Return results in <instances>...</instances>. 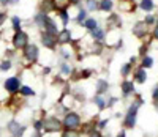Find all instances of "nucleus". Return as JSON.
Segmentation results:
<instances>
[{
	"mask_svg": "<svg viewBox=\"0 0 158 137\" xmlns=\"http://www.w3.org/2000/svg\"><path fill=\"white\" fill-rule=\"evenodd\" d=\"M19 90H21V93H22V95H25V96H30V95H33V93H35L30 87H21Z\"/></svg>",
	"mask_w": 158,
	"mask_h": 137,
	"instance_id": "aec40b11",
	"label": "nucleus"
},
{
	"mask_svg": "<svg viewBox=\"0 0 158 137\" xmlns=\"http://www.w3.org/2000/svg\"><path fill=\"white\" fill-rule=\"evenodd\" d=\"M90 137H101V134H100L98 131H92V132H90Z\"/></svg>",
	"mask_w": 158,
	"mask_h": 137,
	"instance_id": "2f4dec72",
	"label": "nucleus"
},
{
	"mask_svg": "<svg viewBox=\"0 0 158 137\" xmlns=\"http://www.w3.org/2000/svg\"><path fill=\"white\" fill-rule=\"evenodd\" d=\"M153 22H155V19H153L152 16H147L146 21H144V24H153Z\"/></svg>",
	"mask_w": 158,
	"mask_h": 137,
	"instance_id": "c756f323",
	"label": "nucleus"
},
{
	"mask_svg": "<svg viewBox=\"0 0 158 137\" xmlns=\"http://www.w3.org/2000/svg\"><path fill=\"white\" fill-rule=\"evenodd\" d=\"M27 43H29V36L25 35L24 32H18V33L15 35V38H13V44H15L16 49L25 47V46H27Z\"/></svg>",
	"mask_w": 158,
	"mask_h": 137,
	"instance_id": "f03ea898",
	"label": "nucleus"
},
{
	"mask_svg": "<svg viewBox=\"0 0 158 137\" xmlns=\"http://www.w3.org/2000/svg\"><path fill=\"white\" fill-rule=\"evenodd\" d=\"M36 137H38V135H36Z\"/></svg>",
	"mask_w": 158,
	"mask_h": 137,
	"instance_id": "79ce46f5",
	"label": "nucleus"
},
{
	"mask_svg": "<svg viewBox=\"0 0 158 137\" xmlns=\"http://www.w3.org/2000/svg\"><path fill=\"white\" fill-rule=\"evenodd\" d=\"M63 137H79V134L76 131H73V129H68L67 132L63 134Z\"/></svg>",
	"mask_w": 158,
	"mask_h": 137,
	"instance_id": "b1692460",
	"label": "nucleus"
},
{
	"mask_svg": "<svg viewBox=\"0 0 158 137\" xmlns=\"http://www.w3.org/2000/svg\"><path fill=\"white\" fill-rule=\"evenodd\" d=\"M8 129L11 131V134H13V135H16V137H18V135H21V134L24 132V128H22V126H19L16 121H11L10 125H8Z\"/></svg>",
	"mask_w": 158,
	"mask_h": 137,
	"instance_id": "1a4fd4ad",
	"label": "nucleus"
},
{
	"mask_svg": "<svg viewBox=\"0 0 158 137\" xmlns=\"http://www.w3.org/2000/svg\"><path fill=\"white\" fill-rule=\"evenodd\" d=\"M70 39H71V33L70 30H62L57 36V41L60 44H65V43H70Z\"/></svg>",
	"mask_w": 158,
	"mask_h": 137,
	"instance_id": "9d476101",
	"label": "nucleus"
},
{
	"mask_svg": "<svg viewBox=\"0 0 158 137\" xmlns=\"http://www.w3.org/2000/svg\"><path fill=\"white\" fill-rule=\"evenodd\" d=\"M54 8H56V0H44V2H43V10H44V13L54 10Z\"/></svg>",
	"mask_w": 158,
	"mask_h": 137,
	"instance_id": "9b49d317",
	"label": "nucleus"
},
{
	"mask_svg": "<svg viewBox=\"0 0 158 137\" xmlns=\"http://www.w3.org/2000/svg\"><path fill=\"white\" fill-rule=\"evenodd\" d=\"M153 36H155V38L158 39V25L155 27V32H153Z\"/></svg>",
	"mask_w": 158,
	"mask_h": 137,
	"instance_id": "e433bc0d",
	"label": "nucleus"
},
{
	"mask_svg": "<svg viewBox=\"0 0 158 137\" xmlns=\"http://www.w3.org/2000/svg\"><path fill=\"white\" fill-rule=\"evenodd\" d=\"M122 88H123V93H125V95H128L130 91H133V88H135V87H133V82L125 80L123 84H122Z\"/></svg>",
	"mask_w": 158,
	"mask_h": 137,
	"instance_id": "2eb2a0df",
	"label": "nucleus"
},
{
	"mask_svg": "<svg viewBox=\"0 0 158 137\" xmlns=\"http://www.w3.org/2000/svg\"><path fill=\"white\" fill-rule=\"evenodd\" d=\"M6 19V13H0V25L3 24V21Z\"/></svg>",
	"mask_w": 158,
	"mask_h": 137,
	"instance_id": "7c9ffc66",
	"label": "nucleus"
},
{
	"mask_svg": "<svg viewBox=\"0 0 158 137\" xmlns=\"http://www.w3.org/2000/svg\"><path fill=\"white\" fill-rule=\"evenodd\" d=\"M13 27L16 32H21V19L19 18H13Z\"/></svg>",
	"mask_w": 158,
	"mask_h": 137,
	"instance_id": "412c9836",
	"label": "nucleus"
},
{
	"mask_svg": "<svg viewBox=\"0 0 158 137\" xmlns=\"http://www.w3.org/2000/svg\"><path fill=\"white\" fill-rule=\"evenodd\" d=\"M92 36H94L95 39H103V36H104V33H103V30H100L98 27L95 30H92Z\"/></svg>",
	"mask_w": 158,
	"mask_h": 137,
	"instance_id": "6ab92c4d",
	"label": "nucleus"
},
{
	"mask_svg": "<svg viewBox=\"0 0 158 137\" xmlns=\"http://www.w3.org/2000/svg\"><path fill=\"white\" fill-rule=\"evenodd\" d=\"M89 2V10H95L98 5H97V2H94V0H87Z\"/></svg>",
	"mask_w": 158,
	"mask_h": 137,
	"instance_id": "cd10ccee",
	"label": "nucleus"
},
{
	"mask_svg": "<svg viewBox=\"0 0 158 137\" xmlns=\"http://www.w3.org/2000/svg\"><path fill=\"white\" fill-rule=\"evenodd\" d=\"M63 123H65V126H67L68 129H76L79 126V123H81V118H79L77 114H73L71 112V114H67Z\"/></svg>",
	"mask_w": 158,
	"mask_h": 137,
	"instance_id": "f257e3e1",
	"label": "nucleus"
},
{
	"mask_svg": "<svg viewBox=\"0 0 158 137\" xmlns=\"http://www.w3.org/2000/svg\"><path fill=\"white\" fill-rule=\"evenodd\" d=\"M118 137H125V134H123V132H120V134H118Z\"/></svg>",
	"mask_w": 158,
	"mask_h": 137,
	"instance_id": "58836bf2",
	"label": "nucleus"
},
{
	"mask_svg": "<svg viewBox=\"0 0 158 137\" xmlns=\"http://www.w3.org/2000/svg\"><path fill=\"white\" fill-rule=\"evenodd\" d=\"M35 128H36V129L41 128V121H36V123H35Z\"/></svg>",
	"mask_w": 158,
	"mask_h": 137,
	"instance_id": "4c0bfd02",
	"label": "nucleus"
},
{
	"mask_svg": "<svg viewBox=\"0 0 158 137\" xmlns=\"http://www.w3.org/2000/svg\"><path fill=\"white\" fill-rule=\"evenodd\" d=\"M146 50H147V49H146V46H142V47H141V50H139V54H141V55H144V54H146Z\"/></svg>",
	"mask_w": 158,
	"mask_h": 137,
	"instance_id": "f704fd0d",
	"label": "nucleus"
},
{
	"mask_svg": "<svg viewBox=\"0 0 158 137\" xmlns=\"http://www.w3.org/2000/svg\"><path fill=\"white\" fill-rule=\"evenodd\" d=\"M25 58L29 62H36L38 60V47L36 46H25Z\"/></svg>",
	"mask_w": 158,
	"mask_h": 137,
	"instance_id": "39448f33",
	"label": "nucleus"
},
{
	"mask_svg": "<svg viewBox=\"0 0 158 137\" xmlns=\"http://www.w3.org/2000/svg\"><path fill=\"white\" fill-rule=\"evenodd\" d=\"M46 16H44V13H40V14H36V18H35V22L38 24V25H41V27H44V22H46Z\"/></svg>",
	"mask_w": 158,
	"mask_h": 137,
	"instance_id": "dca6fc26",
	"label": "nucleus"
},
{
	"mask_svg": "<svg viewBox=\"0 0 158 137\" xmlns=\"http://www.w3.org/2000/svg\"><path fill=\"white\" fill-rule=\"evenodd\" d=\"M95 103L98 104V107H100V109H104V106H106V104H104V99H103V98H100V96H97V98H95Z\"/></svg>",
	"mask_w": 158,
	"mask_h": 137,
	"instance_id": "393cba45",
	"label": "nucleus"
},
{
	"mask_svg": "<svg viewBox=\"0 0 158 137\" xmlns=\"http://www.w3.org/2000/svg\"><path fill=\"white\" fill-rule=\"evenodd\" d=\"M111 8H112V2H111V0H101L100 10H103V11H109Z\"/></svg>",
	"mask_w": 158,
	"mask_h": 137,
	"instance_id": "4468645a",
	"label": "nucleus"
},
{
	"mask_svg": "<svg viewBox=\"0 0 158 137\" xmlns=\"http://www.w3.org/2000/svg\"><path fill=\"white\" fill-rule=\"evenodd\" d=\"M10 68H11L10 62H3L2 65H0V70H2V71H6V70H10Z\"/></svg>",
	"mask_w": 158,
	"mask_h": 137,
	"instance_id": "a878e982",
	"label": "nucleus"
},
{
	"mask_svg": "<svg viewBox=\"0 0 158 137\" xmlns=\"http://www.w3.org/2000/svg\"><path fill=\"white\" fill-rule=\"evenodd\" d=\"M84 25L87 27V29H90V30H95V29H97V21H95V19H87V21L84 22Z\"/></svg>",
	"mask_w": 158,
	"mask_h": 137,
	"instance_id": "a211bd4d",
	"label": "nucleus"
},
{
	"mask_svg": "<svg viewBox=\"0 0 158 137\" xmlns=\"http://www.w3.org/2000/svg\"><path fill=\"white\" fill-rule=\"evenodd\" d=\"M43 125H44V129H48V131H59L60 129V121L56 117L46 118Z\"/></svg>",
	"mask_w": 158,
	"mask_h": 137,
	"instance_id": "7ed1b4c3",
	"label": "nucleus"
},
{
	"mask_svg": "<svg viewBox=\"0 0 158 137\" xmlns=\"http://www.w3.org/2000/svg\"><path fill=\"white\" fill-rule=\"evenodd\" d=\"M153 99L155 101H158V87L155 88V91H153Z\"/></svg>",
	"mask_w": 158,
	"mask_h": 137,
	"instance_id": "473e14b6",
	"label": "nucleus"
},
{
	"mask_svg": "<svg viewBox=\"0 0 158 137\" xmlns=\"http://www.w3.org/2000/svg\"><path fill=\"white\" fill-rule=\"evenodd\" d=\"M81 76H82V77H89V76H90V71H82Z\"/></svg>",
	"mask_w": 158,
	"mask_h": 137,
	"instance_id": "72a5a7b5",
	"label": "nucleus"
},
{
	"mask_svg": "<svg viewBox=\"0 0 158 137\" xmlns=\"http://www.w3.org/2000/svg\"><path fill=\"white\" fill-rule=\"evenodd\" d=\"M146 79H147V74H146V71H144V70H139L136 73V80L138 82H141V84H142V82H146Z\"/></svg>",
	"mask_w": 158,
	"mask_h": 137,
	"instance_id": "f3484780",
	"label": "nucleus"
},
{
	"mask_svg": "<svg viewBox=\"0 0 158 137\" xmlns=\"http://www.w3.org/2000/svg\"><path fill=\"white\" fill-rule=\"evenodd\" d=\"M71 2H73V3H77V2H79V0H71Z\"/></svg>",
	"mask_w": 158,
	"mask_h": 137,
	"instance_id": "a19ab883",
	"label": "nucleus"
},
{
	"mask_svg": "<svg viewBox=\"0 0 158 137\" xmlns=\"http://www.w3.org/2000/svg\"><path fill=\"white\" fill-rule=\"evenodd\" d=\"M56 41H57V38H54V35H49L46 32L41 35V43L46 47H49V49H54L56 47Z\"/></svg>",
	"mask_w": 158,
	"mask_h": 137,
	"instance_id": "423d86ee",
	"label": "nucleus"
},
{
	"mask_svg": "<svg viewBox=\"0 0 158 137\" xmlns=\"http://www.w3.org/2000/svg\"><path fill=\"white\" fill-rule=\"evenodd\" d=\"M85 18H87V13H85L84 10H81V11H79V14H77V19H76V21H77V22H82Z\"/></svg>",
	"mask_w": 158,
	"mask_h": 137,
	"instance_id": "5701e85b",
	"label": "nucleus"
},
{
	"mask_svg": "<svg viewBox=\"0 0 158 137\" xmlns=\"http://www.w3.org/2000/svg\"><path fill=\"white\" fill-rule=\"evenodd\" d=\"M141 8L144 11H150V10H153V2L152 0H141Z\"/></svg>",
	"mask_w": 158,
	"mask_h": 137,
	"instance_id": "f8f14e48",
	"label": "nucleus"
},
{
	"mask_svg": "<svg viewBox=\"0 0 158 137\" xmlns=\"http://www.w3.org/2000/svg\"><path fill=\"white\" fill-rule=\"evenodd\" d=\"M62 70H63V73H70V68H68L67 65H63V68H62Z\"/></svg>",
	"mask_w": 158,
	"mask_h": 137,
	"instance_id": "c9c22d12",
	"label": "nucleus"
},
{
	"mask_svg": "<svg viewBox=\"0 0 158 137\" xmlns=\"http://www.w3.org/2000/svg\"><path fill=\"white\" fill-rule=\"evenodd\" d=\"M133 33H135L138 38L146 36V33H147V24H144V22H138V24L133 27Z\"/></svg>",
	"mask_w": 158,
	"mask_h": 137,
	"instance_id": "0eeeda50",
	"label": "nucleus"
},
{
	"mask_svg": "<svg viewBox=\"0 0 158 137\" xmlns=\"http://www.w3.org/2000/svg\"><path fill=\"white\" fill-rule=\"evenodd\" d=\"M130 68H131V65H130V63H128V65H125V66L122 68V74H123V76H127V74H128Z\"/></svg>",
	"mask_w": 158,
	"mask_h": 137,
	"instance_id": "c85d7f7f",
	"label": "nucleus"
},
{
	"mask_svg": "<svg viewBox=\"0 0 158 137\" xmlns=\"http://www.w3.org/2000/svg\"><path fill=\"white\" fill-rule=\"evenodd\" d=\"M152 63H153V60H152L150 57H144V60H142V66H144V68H150Z\"/></svg>",
	"mask_w": 158,
	"mask_h": 137,
	"instance_id": "4be33fe9",
	"label": "nucleus"
},
{
	"mask_svg": "<svg viewBox=\"0 0 158 137\" xmlns=\"http://www.w3.org/2000/svg\"><path fill=\"white\" fill-rule=\"evenodd\" d=\"M97 90H98V93H104V91L108 90V82H106V80H98Z\"/></svg>",
	"mask_w": 158,
	"mask_h": 137,
	"instance_id": "ddd939ff",
	"label": "nucleus"
},
{
	"mask_svg": "<svg viewBox=\"0 0 158 137\" xmlns=\"http://www.w3.org/2000/svg\"><path fill=\"white\" fill-rule=\"evenodd\" d=\"M60 16H62V19H63V24L68 22V14H67V11H65V10L60 11Z\"/></svg>",
	"mask_w": 158,
	"mask_h": 137,
	"instance_id": "bb28decb",
	"label": "nucleus"
},
{
	"mask_svg": "<svg viewBox=\"0 0 158 137\" xmlns=\"http://www.w3.org/2000/svg\"><path fill=\"white\" fill-rule=\"evenodd\" d=\"M44 29H46V33H49V35H56L57 33V25L54 24V21L49 19V18L44 22Z\"/></svg>",
	"mask_w": 158,
	"mask_h": 137,
	"instance_id": "6e6552de",
	"label": "nucleus"
},
{
	"mask_svg": "<svg viewBox=\"0 0 158 137\" xmlns=\"http://www.w3.org/2000/svg\"><path fill=\"white\" fill-rule=\"evenodd\" d=\"M0 2H2V3H8V0H0Z\"/></svg>",
	"mask_w": 158,
	"mask_h": 137,
	"instance_id": "ea45409f",
	"label": "nucleus"
},
{
	"mask_svg": "<svg viewBox=\"0 0 158 137\" xmlns=\"http://www.w3.org/2000/svg\"><path fill=\"white\" fill-rule=\"evenodd\" d=\"M19 79L18 77H10V79H6L5 80V88L10 91V93H15V91H18L19 90Z\"/></svg>",
	"mask_w": 158,
	"mask_h": 137,
	"instance_id": "20e7f679",
	"label": "nucleus"
}]
</instances>
